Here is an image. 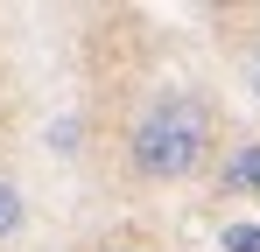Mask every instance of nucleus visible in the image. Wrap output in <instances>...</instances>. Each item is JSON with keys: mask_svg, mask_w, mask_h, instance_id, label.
<instances>
[{"mask_svg": "<svg viewBox=\"0 0 260 252\" xmlns=\"http://www.w3.org/2000/svg\"><path fill=\"white\" fill-rule=\"evenodd\" d=\"M127 154L148 182H183L211 154V105L197 91H162L127 133Z\"/></svg>", "mask_w": 260, "mask_h": 252, "instance_id": "obj_1", "label": "nucleus"}, {"mask_svg": "<svg viewBox=\"0 0 260 252\" xmlns=\"http://www.w3.org/2000/svg\"><path fill=\"white\" fill-rule=\"evenodd\" d=\"M225 182H232V189H253V196H260V140L232 154V168H225Z\"/></svg>", "mask_w": 260, "mask_h": 252, "instance_id": "obj_2", "label": "nucleus"}, {"mask_svg": "<svg viewBox=\"0 0 260 252\" xmlns=\"http://www.w3.org/2000/svg\"><path fill=\"white\" fill-rule=\"evenodd\" d=\"M14 224H21V189L0 182V238H14Z\"/></svg>", "mask_w": 260, "mask_h": 252, "instance_id": "obj_3", "label": "nucleus"}, {"mask_svg": "<svg viewBox=\"0 0 260 252\" xmlns=\"http://www.w3.org/2000/svg\"><path fill=\"white\" fill-rule=\"evenodd\" d=\"M225 245H232V252H260V231H253V224H232Z\"/></svg>", "mask_w": 260, "mask_h": 252, "instance_id": "obj_4", "label": "nucleus"}, {"mask_svg": "<svg viewBox=\"0 0 260 252\" xmlns=\"http://www.w3.org/2000/svg\"><path fill=\"white\" fill-rule=\"evenodd\" d=\"M246 84H253V98H260V42H253V63H246Z\"/></svg>", "mask_w": 260, "mask_h": 252, "instance_id": "obj_5", "label": "nucleus"}, {"mask_svg": "<svg viewBox=\"0 0 260 252\" xmlns=\"http://www.w3.org/2000/svg\"><path fill=\"white\" fill-rule=\"evenodd\" d=\"M99 252H141V245H99Z\"/></svg>", "mask_w": 260, "mask_h": 252, "instance_id": "obj_6", "label": "nucleus"}]
</instances>
